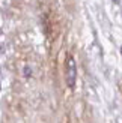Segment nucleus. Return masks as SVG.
<instances>
[{
	"mask_svg": "<svg viewBox=\"0 0 122 123\" xmlns=\"http://www.w3.org/2000/svg\"><path fill=\"white\" fill-rule=\"evenodd\" d=\"M65 80H66V86L69 89H74L75 87V83H77V63L74 57L68 54L65 59Z\"/></svg>",
	"mask_w": 122,
	"mask_h": 123,
	"instance_id": "1",
	"label": "nucleus"
},
{
	"mask_svg": "<svg viewBox=\"0 0 122 123\" xmlns=\"http://www.w3.org/2000/svg\"><path fill=\"white\" fill-rule=\"evenodd\" d=\"M113 2H116V3H118V0H113Z\"/></svg>",
	"mask_w": 122,
	"mask_h": 123,
	"instance_id": "2",
	"label": "nucleus"
},
{
	"mask_svg": "<svg viewBox=\"0 0 122 123\" xmlns=\"http://www.w3.org/2000/svg\"><path fill=\"white\" fill-rule=\"evenodd\" d=\"M121 53H122V48H121Z\"/></svg>",
	"mask_w": 122,
	"mask_h": 123,
	"instance_id": "3",
	"label": "nucleus"
}]
</instances>
